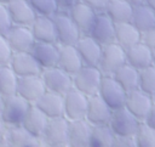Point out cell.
<instances>
[{"label":"cell","instance_id":"cell-3","mask_svg":"<svg viewBox=\"0 0 155 147\" xmlns=\"http://www.w3.org/2000/svg\"><path fill=\"white\" fill-rule=\"evenodd\" d=\"M142 123L143 121L134 117L126 107H122L113 111L109 126L115 134V136L134 137Z\"/></svg>","mask_w":155,"mask_h":147},{"label":"cell","instance_id":"cell-17","mask_svg":"<svg viewBox=\"0 0 155 147\" xmlns=\"http://www.w3.org/2000/svg\"><path fill=\"white\" fill-rule=\"evenodd\" d=\"M31 55L42 67V69L58 66L59 61V45L54 43L36 41L31 49Z\"/></svg>","mask_w":155,"mask_h":147},{"label":"cell","instance_id":"cell-19","mask_svg":"<svg viewBox=\"0 0 155 147\" xmlns=\"http://www.w3.org/2000/svg\"><path fill=\"white\" fill-rule=\"evenodd\" d=\"M68 13L70 15L71 19L78 26L80 32L82 33V35L90 34V32L93 27V23L96 21V17L98 15V12H96L92 7H90L88 5H86L82 1H80L75 6H73L68 11Z\"/></svg>","mask_w":155,"mask_h":147},{"label":"cell","instance_id":"cell-15","mask_svg":"<svg viewBox=\"0 0 155 147\" xmlns=\"http://www.w3.org/2000/svg\"><path fill=\"white\" fill-rule=\"evenodd\" d=\"M11 68L15 73L21 77H30V75H41L42 67L31 55V52H15L12 60L10 62Z\"/></svg>","mask_w":155,"mask_h":147},{"label":"cell","instance_id":"cell-49","mask_svg":"<svg viewBox=\"0 0 155 147\" xmlns=\"http://www.w3.org/2000/svg\"><path fill=\"white\" fill-rule=\"evenodd\" d=\"M48 147V146H47ZM56 147H68V146H56Z\"/></svg>","mask_w":155,"mask_h":147},{"label":"cell","instance_id":"cell-18","mask_svg":"<svg viewBox=\"0 0 155 147\" xmlns=\"http://www.w3.org/2000/svg\"><path fill=\"white\" fill-rule=\"evenodd\" d=\"M7 7L15 26L31 27L38 17V13L28 0H15L10 2Z\"/></svg>","mask_w":155,"mask_h":147},{"label":"cell","instance_id":"cell-29","mask_svg":"<svg viewBox=\"0 0 155 147\" xmlns=\"http://www.w3.org/2000/svg\"><path fill=\"white\" fill-rule=\"evenodd\" d=\"M142 33H145L155 28V11L147 4H140L134 6L132 21H131Z\"/></svg>","mask_w":155,"mask_h":147},{"label":"cell","instance_id":"cell-13","mask_svg":"<svg viewBox=\"0 0 155 147\" xmlns=\"http://www.w3.org/2000/svg\"><path fill=\"white\" fill-rule=\"evenodd\" d=\"M5 36L13 52H30L36 43L31 27L25 26H13Z\"/></svg>","mask_w":155,"mask_h":147},{"label":"cell","instance_id":"cell-2","mask_svg":"<svg viewBox=\"0 0 155 147\" xmlns=\"http://www.w3.org/2000/svg\"><path fill=\"white\" fill-rule=\"evenodd\" d=\"M29 107L30 103L17 94L6 96L4 101V108L0 113L1 119L11 128L21 126L29 111Z\"/></svg>","mask_w":155,"mask_h":147},{"label":"cell","instance_id":"cell-44","mask_svg":"<svg viewBox=\"0 0 155 147\" xmlns=\"http://www.w3.org/2000/svg\"><path fill=\"white\" fill-rule=\"evenodd\" d=\"M127 2H130L131 5H133V6H138V5H140V4H144V0H126Z\"/></svg>","mask_w":155,"mask_h":147},{"label":"cell","instance_id":"cell-46","mask_svg":"<svg viewBox=\"0 0 155 147\" xmlns=\"http://www.w3.org/2000/svg\"><path fill=\"white\" fill-rule=\"evenodd\" d=\"M4 101H5V96L0 94V113H1V111L4 108Z\"/></svg>","mask_w":155,"mask_h":147},{"label":"cell","instance_id":"cell-6","mask_svg":"<svg viewBox=\"0 0 155 147\" xmlns=\"http://www.w3.org/2000/svg\"><path fill=\"white\" fill-rule=\"evenodd\" d=\"M127 94L128 92L116 81L113 75H103L98 95L108 103L113 111L125 107Z\"/></svg>","mask_w":155,"mask_h":147},{"label":"cell","instance_id":"cell-45","mask_svg":"<svg viewBox=\"0 0 155 147\" xmlns=\"http://www.w3.org/2000/svg\"><path fill=\"white\" fill-rule=\"evenodd\" d=\"M144 4H147L149 7H151L155 11V0H144Z\"/></svg>","mask_w":155,"mask_h":147},{"label":"cell","instance_id":"cell-8","mask_svg":"<svg viewBox=\"0 0 155 147\" xmlns=\"http://www.w3.org/2000/svg\"><path fill=\"white\" fill-rule=\"evenodd\" d=\"M88 97L76 89L69 90L64 95V117L68 120L86 119Z\"/></svg>","mask_w":155,"mask_h":147},{"label":"cell","instance_id":"cell-16","mask_svg":"<svg viewBox=\"0 0 155 147\" xmlns=\"http://www.w3.org/2000/svg\"><path fill=\"white\" fill-rule=\"evenodd\" d=\"M75 46L85 66L98 67L102 51H103V46L97 40H94L90 34H85V35H81V38L79 39Z\"/></svg>","mask_w":155,"mask_h":147},{"label":"cell","instance_id":"cell-21","mask_svg":"<svg viewBox=\"0 0 155 147\" xmlns=\"http://www.w3.org/2000/svg\"><path fill=\"white\" fill-rule=\"evenodd\" d=\"M84 66V61L75 45H59V68L74 77Z\"/></svg>","mask_w":155,"mask_h":147},{"label":"cell","instance_id":"cell-7","mask_svg":"<svg viewBox=\"0 0 155 147\" xmlns=\"http://www.w3.org/2000/svg\"><path fill=\"white\" fill-rule=\"evenodd\" d=\"M41 78L47 91H52L63 96L74 87L73 77L58 66L44 69L41 73Z\"/></svg>","mask_w":155,"mask_h":147},{"label":"cell","instance_id":"cell-50","mask_svg":"<svg viewBox=\"0 0 155 147\" xmlns=\"http://www.w3.org/2000/svg\"><path fill=\"white\" fill-rule=\"evenodd\" d=\"M154 100H155V96H154Z\"/></svg>","mask_w":155,"mask_h":147},{"label":"cell","instance_id":"cell-42","mask_svg":"<svg viewBox=\"0 0 155 147\" xmlns=\"http://www.w3.org/2000/svg\"><path fill=\"white\" fill-rule=\"evenodd\" d=\"M143 123L147 124L149 128H151V129L155 130V104L153 106V108L150 109L149 114L147 115V118H145V120Z\"/></svg>","mask_w":155,"mask_h":147},{"label":"cell","instance_id":"cell-25","mask_svg":"<svg viewBox=\"0 0 155 147\" xmlns=\"http://www.w3.org/2000/svg\"><path fill=\"white\" fill-rule=\"evenodd\" d=\"M31 30H33V34L36 41L58 44L56 24L52 17L38 16L35 22L31 26Z\"/></svg>","mask_w":155,"mask_h":147},{"label":"cell","instance_id":"cell-39","mask_svg":"<svg viewBox=\"0 0 155 147\" xmlns=\"http://www.w3.org/2000/svg\"><path fill=\"white\" fill-rule=\"evenodd\" d=\"M111 147H137L133 137H122V136H115V140L113 142Z\"/></svg>","mask_w":155,"mask_h":147},{"label":"cell","instance_id":"cell-1","mask_svg":"<svg viewBox=\"0 0 155 147\" xmlns=\"http://www.w3.org/2000/svg\"><path fill=\"white\" fill-rule=\"evenodd\" d=\"M103 73L98 67L84 66L74 77L73 84L74 89L79 90L87 97H92L99 94Z\"/></svg>","mask_w":155,"mask_h":147},{"label":"cell","instance_id":"cell-23","mask_svg":"<svg viewBox=\"0 0 155 147\" xmlns=\"http://www.w3.org/2000/svg\"><path fill=\"white\" fill-rule=\"evenodd\" d=\"M35 104L50 119L64 117V96L63 95H59L52 91H46Z\"/></svg>","mask_w":155,"mask_h":147},{"label":"cell","instance_id":"cell-38","mask_svg":"<svg viewBox=\"0 0 155 147\" xmlns=\"http://www.w3.org/2000/svg\"><path fill=\"white\" fill-rule=\"evenodd\" d=\"M81 1L99 13V12H105L110 0H81Z\"/></svg>","mask_w":155,"mask_h":147},{"label":"cell","instance_id":"cell-47","mask_svg":"<svg viewBox=\"0 0 155 147\" xmlns=\"http://www.w3.org/2000/svg\"><path fill=\"white\" fill-rule=\"evenodd\" d=\"M12 1H15V0H0V2H1V4H5V5H8V4L12 2Z\"/></svg>","mask_w":155,"mask_h":147},{"label":"cell","instance_id":"cell-32","mask_svg":"<svg viewBox=\"0 0 155 147\" xmlns=\"http://www.w3.org/2000/svg\"><path fill=\"white\" fill-rule=\"evenodd\" d=\"M115 134L109 125H97L92 128L88 147H111Z\"/></svg>","mask_w":155,"mask_h":147},{"label":"cell","instance_id":"cell-34","mask_svg":"<svg viewBox=\"0 0 155 147\" xmlns=\"http://www.w3.org/2000/svg\"><path fill=\"white\" fill-rule=\"evenodd\" d=\"M133 138L137 147H155V130L144 123L140 124Z\"/></svg>","mask_w":155,"mask_h":147},{"label":"cell","instance_id":"cell-9","mask_svg":"<svg viewBox=\"0 0 155 147\" xmlns=\"http://www.w3.org/2000/svg\"><path fill=\"white\" fill-rule=\"evenodd\" d=\"M69 120L65 117L48 119L42 140L48 147L68 146Z\"/></svg>","mask_w":155,"mask_h":147},{"label":"cell","instance_id":"cell-35","mask_svg":"<svg viewBox=\"0 0 155 147\" xmlns=\"http://www.w3.org/2000/svg\"><path fill=\"white\" fill-rule=\"evenodd\" d=\"M38 16H48L52 17L59 11L56 0H28Z\"/></svg>","mask_w":155,"mask_h":147},{"label":"cell","instance_id":"cell-37","mask_svg":"<svg viewBox=\"0 0 155 147\" xmlns=\"http://www.w3.org/2000/svg\"><path fill=\"white\" fill-rule=\"evenodd\" d=\"M13 53L15 52H13L8 40L6 39V36L0 34V66L10 64Z\"/></svg>","mask_w":155,"mask_h":147},{"label":"cell","instance_id":"cell-28","mask_svg":"<svg viewBox=\"0 0 155 147\" xmlns=\"http://www.w3.org/2000/svg\"><path fill=\"white\" fill-rule=\"evenodd\" d=\"M133 11H134V6L127 2L126 0H110L105 10L108 16L115 23L131 22Z\"/></svg>","mask_w":155,"mask_h":147},{"label":"cell","instance_id":"cell-4","mask_svg":"<svg viewBox=\"0 0 155 147\" xmlns=\"http://www.w3.org/2000/svg\"><path fill=\"white\" fill-rule=\"evenodd\" d=\"M59 45H76L82 33L67 11H58L52 16Z\"/></svg>","mask_w":155,"mask_h":147},{"label":"cell","instance_id":"cell-5","mask_svg":"<svg viewBox=\"0 0 155 147\" xmlns=\"http://www.w3.org/2000/svg\"><path fill=\"white\" fill-rule=\"evenodd\" d=\"M126 63V49H124L120 44L114 41L103 46L98 68L104 75H113L119 68H121Z\"/></svg>","mask_w":155,"mask_h":147},{"label":"cell","instance_id":"cell-26","mask_svg":"<svg viewBox=\"0 0 155 147\" xmlns=\"http://www.w3.org/2000/svg\"><path fill=\"white\" fill-rule=\"evenodd\" d=\"M142 38H143V33L132 22L116 23L115 41L120 44L124 49L127 50L131 46L140 43Z\"/></svg>","mask_w":155,"mask_h":147},{"label":"cell","instance_id":"cell-22","mask_svg":"<svg viewBox=\"0 0 155 147\" xmlns=\"http://www.w3.org/2000/svg\"><path fill=\"white\" fill-rule=\"evenodd\" d=\"M127 63L132 67L142 70L154 63V51L143 41L131 46L126 50Z\"/></svg>","mask_w":155,"mask_h":147},{"label":"cell","instance_id":"cell-14","mask_svg":"<svg viewBox=\"0 0 155 147\" xmlns=\"http://www.w3.org/2000/svg\"><path fill=\"white\" fill-rule=\"evenodd\" d=\"M111 115H113V109L108 106V103L99 95L88 97L86 120L92 126L109 125Z\"/></svg>","mask_w":155,"mask_h":147},{"label":"cell","instance_id":"cell-31","mask_svg":"<svg viewBox=\"0 0 155 147\" xmlns=\"http://www.w3.org/2000/svg\"><path fill=\"white\" fill-rule=\"evenodd\" d=\"M18 85V75L11 68L10 64L0 66V94L6 96H11L17 94Z\"/></svg>","mask_w":155,"mask_h":147},{"label":"cell","instance_id":"cell-10","mask_svg":"<svg viewBox=\"0 0 155 147\" xmlns=\"http://www.w3.org/2000/svg\"><path fill=\"white\" fill-rule=\"evenodd\" d=\"M154 104L155 100L151 95L144 92L140 89H136L127 94L125 107L140 121H144Z\"/></svg>","mask_w":155,"mask_h":147},{"label":"cell","instance_id":"cell-33","mask_svg":"<svg viewBox=\"0 0 155 147\" xmlns=\"http://www.w3.org/2000/svg\"><path fill=\"white\" fill-rule=\"evenodd\" d=\"M139 89L155 96V66H149L139 70Z\"/></svg>","mask_w":155,"mask_h":147},{"label":"cell","instance_id":"cell-40","mask_svg":"<svg viewBox=\"0 0 155 147\" xmlns=\"http://www.w3.org/2000/svg\"><path fill=\"white\" fill-rule=\"evenodd\" d=\"M142 41L144 44H147L153 51H155V28H153V29L143 33Z\"/></svg>","mask_w":155,"mask_h":147},{"label":"cell","instance_id":"cell-36","mask_svg":"<svg viewBox=\"0 0 155 147\" xmlns=\"http://www.w3.org/2000/svg\"><path fill=\"white\" fill-rule=\"evenodd\" d=\"M13 26L15 24L12 22V18H11L7 5L0 2V34L6 35Z\"/></svg>","mask_w":155,"mask_h":147},{"label":"cell","instance_id":"cell-41","mask_svg":"<svg viewBox=\"0 0 155 147\" xmlns=\"http://www.w3.org/2000/svg\"><path fill=\"white\" fill-rule=\"evenodd\" d=\"M59 11H69L73 6H75L78 2H80L81 0H56Z\"/></svg>","mask_w":155,"mask_h":147},{"label":"cell","instance_id":"cell-11","mask_svg":"<svg viewBox=\"0 0 155 147\" xmlns=\"http://www.w3.org/2000/svg\"><path fill=\"white\" fill-rule=\"evenodd\" d=\"M46 86L41 75H30L18 78L17 95L27 100L30 104H35L46 92Z\"/></svg>","mask_w":155,"mask_h":147},{"label":"cell","instance_id":"cell-24","mask_svg":"<svg viewBox=\"0 0 155 147\" xmlns=\"http://www.w3.org/2000/svg\"><path fill=\"white\" fill-rule=\"evenodd\" d=\"M48 119L50 118H47V115L44 114L36 107V104H30L29 111H28L21 126L23 129H25L28 132H30L31 135H34L39 138H42L45 129L48 123Z\"/></svg>","mask_w":155,"mask_h":147},{"label":"cell","instance_id":"cell-43","mask_svg":"<svg viewBox=\"0 0 155 147\" xmlns=\"http://www.w3.org/2000/svg\"><path fill=\"white\" fill-rule=\"evenodd\" d=\"M5 123H4V120L1 119V115H0V138L2 137V135H4V131H5Z\"/></svg>","mask_w":155,"mask_h":147},{"label":"cell","instance_id":"cell-48","mask_svg":"<svg viewBox=\"0 0 155 147\" xmlns=\"http://www.w3.org/2000/svg\"><path fill=\"white\" fill-rule=\"evenodd\" d=\"M154 66H155V51H154V63H153Z\"/></svg>","mask_w":155,"mask_h":147},{"label":"cell","instance_id":"cell-20","mask_svg":"<svg viewBox=\"0 0 155 147\" xmlns=\"http://www.w3.org/2000/svg\"><path fill=\"white\" fill-rule=\"evenodd\" d=\"M92 125L86 120H69L68 147H88Z\"/></svg>","mask_w":155,"mask_h":147},{"label":"cell","instance_id":"cell-30","mask_svg":"<svg viewBox=\"0 0 155 147\" xmlns=\"http://www.w3.org/2000/svg\"><path fill=\"white\" fill-rule=\"evenodd\" d=\"M113 77L127 92L139 89V70L128 63L119 68Z\"/></svg>","mask_w":155,"mask_h":147},{"label":"cell","instance_id":"cell-27","mask_svg":"<svg viewBox=\"0 0 155 147\" xmlns=\"http://www.w3.org/2000/svg\"><path fill=\"white\" fill-rule=\"evenodd\" d=\"M10 147H42L39 137L31 135L22 126L11 128L7 136Z\"/></svg>","mask_w":155,"mask_h":147},{"label":"cell","instance_id":"cell-12","mask_svg":"<svg viewBox=\"0 0 155 147\" xmlns=\"http://www.w3.org/2000/svg\"><path fill=\"white\" fill-rule=\"evenodd\" d=\"M116 23L108 16L107 12H99L96 17L90 35L97 40L102 46L115 41Z\"/></svg>","mask_w":155,"mask_h":147}]
</instances>
